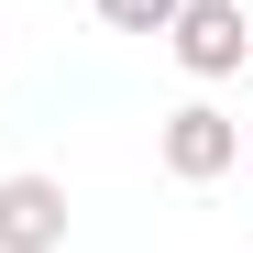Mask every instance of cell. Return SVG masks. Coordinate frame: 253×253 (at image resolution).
I'll use <instances>...</instances> for the list:
<instances>
[{"label":"cell","instance_id":"277c9868","mask_svg":"<svg viewBox=\"0 0 253 253\" xmlns=\"http://www.w3.org/2000/svg\"><path fill=\"white\" fill-rule=\"evenodd\" d=\"M99 22H110V33H165L176 0H99Z\"/></svg>","mask_w":253,"mask_h":253},{"label":"cell","instance_id":"6da1fadb","mask_svg":"<svg viewBox=\"0 0 253 253\" xmlns=\"http://www.w3.org/2000/svg\"><path fill=\"white\" fill-rule=\"evenodd\" d=\"M154 154H165V176H176V187H209V176H231V165H242V121L209 110V99H187V110H165Z\"/></svg>","mask_w":253,"mask_h":253},{"label":"cell","instance_id":"7a4b0ae2","mask_svg":"<svg viewBox=\"0 0 253 253\" xmlns=\"http://www.w3.org/2000/svg\"><path fill=\"white\" fill-rule=\"evenodd\" d=\"M165 44H176V66H187V77H231V66L253 55V33H242V0H176Z\"/></svg>","mask_w":253,"mask_h":253},{"label":"cell","instance_id":"5b68a950","mask_svg":"<svg viewBox=\"0 0 253 253\" xmlns=\"http://www.w3.org/2000/svg\"><path fill=\"white\" fill-rule=\"evenodd\" d=\"M242 33H253V0H242Z\"/></svg>","mask_w":253,"mask_h":253},{"label":"cell","instance_id":"3957f363","mask_svg":"<svg viewBox=\"0 0 253 253\" xmlns=\"http://www.w3.org/2000/svg\"><path fill=\"white\" fill-rule=\"evenodd\" d=\"M0 253H66V187L55 176H0Z\"/></svg>","mask_w":253,"mask_h":253}]
</instances>
